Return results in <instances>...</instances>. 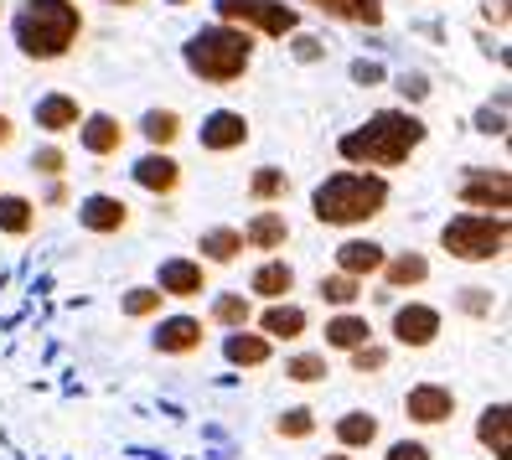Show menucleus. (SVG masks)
Instances as JSON below:
<instances>
[{
	"mask_svg": "<svg viewBox=\"0 0 512 460\" xmlns=\"http://www.w3.org/2000/svg\"><path fill=\"white\" fill-rule=\"evenodd\" d=\"M430 140V125L409 109H378L357 130L337 140V156L352 171H399L419 156V145Z\"/></svg>",
	"mask_w": 512,
	"mask_h": 460,
	"instance_id": "f257e3e1",
	"label": "nucleus"
},
{
	"mask_svg": "<svg viewBox=\"0 0 512 460\" xmlns=\"http://www.w3.org/2000/svg\"><path fill=\"white\" fill-rule=\"evenodd\" d=\"M388 197H394V187H388L383 171H331L326 181H316L311 187V218L321 228H368L373 218H383Z\"/></svg>",
	"mask_w": 512,
	"mask_h": 460,
	"instance_id": "f03ea898",
	"label": "nucleus"
},
{
	"mask_svg": "<svg viewBox=\"0 0 512 460\" xmlns=\"http://www.w3.org/2000/svg\"><path fill=\"white\" fill-rule=\"evenodd\" d=\"M11 37L26 63H63L83 37V6H73V0H21L11 16Z\"/></svg>",
	"mask_w": 512,
	"mask_h": 460,
	"instance_id": "7ed1b4c3",
	"label": "nucleus"
},
{
	"mask_svg": "<svg viewBox=\"0 0 512 460\" xmlns=\"http://www.w3.org/2000/svg\"><path fill=\"white\" fill-rule=\"evenodd\" d=\"M254 42H259V37L213 21V26H202V32H192V37L182 42V63H187V73H192L197 83L228 88V83H238V78L254 68Z\"/></svg>",
	"mask_w": 512,
	"mask_h": 460,
	"instance_id": "20e7f679",
	"label": "nucleus"
},
{
	"mask_svg": "<svg viewBox=\"0 0 512 460\" xmlns=\"http://www.w3.org/2000/svg\"><path fill=\"white\" fill-rule=\"evenodd\" d=\"M507 238H512V223L502 212H456L440 228V249L461 264H492L507 254Z\"/></svg>",
	"mask_w": 512,
	"mask_h": 460,
	"instance_id": "39448f33",
	"label": "nucleus"
},
{
	"mask_svg": "<svg viewBox=\"0 0 512 460\" xmlns=\"http://www.w3.org/2000/svg\"><path fill=\"white\" fill-rule=\"evenodd\" d=\"M213 11L223 26H238L249 37L285 42L290 32H300V6H285V0H213Z\"/></svg>",
	"mask_w": 512,
	"mask_h": 460,
	"instance_id": "423d86ee",
	"label": "nucleus"
},
{
	"mask_svg": "<svg viewBox=\"0 0 512 460\" xmlns=\"http://www.w3.org/2000/svg\"><path fill=\"white\" fill-rule=\"evenodd\" d=\"M456 202L466 212H512V176L502 166H466L456 181Z\"/></svg>",
	"mask_w": 512,
	"mask_h": 460,
	"instance_id": "0eeeda50",
	"label": "nucleus"
},
{
	"mask_svg": "<svg viewBox=\"0 0 512 460\" xmlns=\"http://www.w3.org/2000/svg\"><path fill=\"white\" fill-rule=\"evenodd\" d=\"M130 140V125L119 114H104V109H83L78 119V145H83V156H94V161H109L119 156Z\"/></svg>",
	"mask_w": 512,
	"mask_h": 460,
	"instance_id": "6e6552de",
	"label": "nucleus"
},
{
	"mask_svg": "<svg viewBox=\"0 0 512 460\" xmlns=\"http://www.w3.org/2000/svg\"><path fill=\"white\" fill-rule=\"evenodd\" d=\"M440 331H445V316L435 311V305H425V300H409V305H399V311H394V342L409 347V352L435 347Z\"/></svg>",
	"mask_w": 512,
	"mask_h": 460,
	"instance_id": "1a4fd4ad",
	"label": "nucleus"
},
{
	"mask_svg": "<svg viewBox=\"0 0 512 460\" xmlns=\"http://www.w3.org/2000/svg\"><path fill=\"white\" fill-rule=\"evenodd\" d=\"M254 135L249 125V114H238V109H213L202 119V130H197V145L207 150V156H228V150H244Z\"/></svg>",
	"mask_w": 512,
	"mask_h": 460,
	"instance_id": "9d476101",
	"label": "nucleus"
},
{
	"mask_svg": "<svg viewBox=\"0 0 512 460\" xmlns=\"http://www.w3.org/2000/svg\"><path fill=\"white\" fill-rule=\"evenodd\" d=\"M404 414H409V424H419V429L450 424V419H456V388H445V383H414V388L404 393Z\"/></svg>",
	"mask_w": 512,
	"mask_h": 460,
	"instance_id": "9b49d317",
	"label": "nucleus"
},
{
	"mask_svg": "<svg viewBox=\"0 0 512 460\" xmlns=\"http://www.w3.org/2000/svg\"><path fill=\"white\" fill-rule=\"evenodd\" d=\"M130 176H135V187L140 192H150V197H176V192H182V161H176L171 156V150H145V156L130 166Z\"/></svg>",
	"mask_w": 512,
	"mask_h": 460,
	"instance_id": "f8f14e48",
	"label": "nucleus"
},
{
	"mask_svg": "<svg viewBox=\"0 0 512 460\" xmlns=\"http://www.w3.org/2000/svg\"><path fill=\"white\" fill-rule=\"evenodd\" d=\"M78 228H83V233H99V238L125 233V228H130V202L114 197V192H88V197L78 202Z\"/></svg>",
	"mask_w": 512,
	"mask_h": 460,
	"instance_id": "ddd939ff",
	"label": "nucleus"
},
{
	"mask_svg": "<svg viewBox=\"0 0 512 460\" xmlns=\"http://www.w3.org/2000/svg\"><path fill=\"white\" fill-rule=\"evenodd\" d=\"M202 336H207V326H202V316H156V336H150V347H156L161 357H192V352H202Z\"/></svg>",
	"mask_w": 512,
	"mask_h": 460,
	"instance_id": "4468645a",
	"label": "nucleus"
},
{
	"mask_svg": "<svg viewBox=\"0 0 512 460\" xmlns=\"http://www.w3.org/2000/svg\"><path fill=\"white\" fill-rule=\"evenodd\" d=\"M156 290L166 300H202L207 295V264L202 259H187V254H176L156 269Z\"/></svg>",
	"mask_w": 512,
	"mask_h": 460,
	"instance_id": "2eb2a0df",
	"label": "nucleus"
},
{
	"mask_svg": "<svg viewBox=\"0 0 512 460\" xmlns=\"http://www.w3.org/2000/svg\"><path fill=\"white\" fill-rule=\"evenodd\" d=\"M259 336H269V342H300V336L311 331V311L306 305H295V300H275V305H264L259 311V326H254Z\"/></svg>",
	"mask_w": 512,
	"mask_h": 460,
	"instance_id": "dca6fc26",
	"label": "nucleus"
},
{
	"mask_svg": "<svg viewBox=\"0 0 512 460\" xmlns=\"http://www.w3.org/2000/svg\"><path fill=\"white\" fill-rule=\"evenodd\" d=\"M32 119H37V130H42V135L63 140V135H73V130H78V119H83V104H78L73 94H63V88H52V94H42V99H37Z\"/></svg>",
	"mask_w": 512,
	"mask_h": 460,
	"instance_id": "f3484780",
	"label": "nucleus"
},
{
	"mask_svg": "<svg viewBox=\"0 0 512 460\" xmlns=\"http://www.w3.org/2000/svg\"><path fill=\"white\" fill-rule=\"evenodd\" d=\"M388 249L378 238H342L337 243V274H352V280H378V269H383Z\"/></svg>",
	"mask_w": 512,
	"mask_h": 460,
	"instance_id": "a211bd4d",
	"label": "nucleus"
},
{
	"mask_svg": "<svg viewBox=\"0 0 512 460\" xmlns=\"http://www.w3.org/2000/svg\"><path fill=\"white\" fill-rule=\"evenodd\" d=\"M290 295H295V264L280 259V254H269V259L249 274V300L275 305V300H290Z\"/></svg>",
	"mask_w": 512,
	"mask_h": 460,
	"instance_id": "6ab92c4d",
	"label": "nucleus"
},
{
	"mask_svg": "<svg viewBox=\"0 0 512 460\" xmlns=\"http://www.w3.org/2000/svg\"><path fill=\"white\" fill-rule=\"evenodd\" d=\"M300 6H311L326 21H342V26H368V32H378V26L388 21L383 0H300Z\"/></svg>",
	"mask_w": 512,
	"mask_h": 460,
	"instance_id": "aec40b11",
	"label": "nucleus"
},
{
	"mask_svg": "<svg viewBox=\"0 0 512 460\" xmlns=\"http://www.w3.org/2000/svg\"><path fill=\"white\" fill-rule=\"evenodd\" d=\"M476 445L492 460H512V409L502 404V398L476 414Z\"/></svg>",
	"mask_w": 512,
	"mask_h": 460,
	"instance_id": "412c9836",
	"label": "nucleus"
},
{
	"mask_svg": "<svg viewBox=\"0 0 512 460\" xmlns=\"http://www.w3.org/2000/svg\"><path fill=\"white\" fill-rule=\"evenodd\" d=\"M238 233H244V249H254V254H280L290 243V223H285V212H275V207H259Z\"/></svg>",
	"mask_w": 512,
	"mask_h": 460,
	"instance_id": "4be33fe9",
	"label": "nucleus"
},
{
	"mask_svg": "<svg viewBox=\"0 0 512 460\" xmlns=\"http://www.w3.org/2000/svg\"><path fill=\"white\" fill-rule=\"evenodd\" d=\"M430 254H419V249H404V254H388L383 269H378V280L383 290H419V285H430Z\"/></svg>",
	"mask_w": 512,
	"mask_h": 460,
	"instance_id": "5701e85b",
	"label": "nucleus"
},
{
	"mask_svg": "<svg viewBox=\"0 0 512 460\" xmlns=\"http://www.w3.org/2000/svg\"><path fill=\"white\" fill-rule=\"evenodd\" d=\"M223 357H228V367H269L275 362V342L259 336L254 326H238L223 336Z\"/></svg>",
	"mask_w": 512,
	"mask_h": 460,
	"instance_id": "b1692460",
	"label": "nucleus"
},
{
	"mask_svg": "<svg viewBox=\"0 0 512 460\" xmlns=\"http://www.w3.org/2000/svg\"><path fill=\"white\" fill-rule=\"evenodd\" d=\"M326 352H357L363 342H373V321L363 311H337V316H326Z\"/></svg>",
	"mask_w": 512,
	"mask_h": 460,
	"instance_id": "393cba45",
	"label": "nucleus"
},
{
	"mask_svg": "<svg viewBox=\"0 0 512 460\" xmlns=\"http://www.w3.org/2000/svg\"><path fill=\"white\" fill-rule=\"evenodd\" d=\"M331 435H337L342 450H373L378 435H383V424H378L373 409H347L337 424H331Z\"/></svg>",
	"mask_w": 512,
	"mask_h": 460,
	"instance_id": "a878e982",
	"label": "nucleus"
},
{
	"mask_svg": "<svg viewBox=\"0 0 512 460\" xmlns=\"http://www.w3.org/2000/svg\"><path fill=\"white\" fill-rule=\"evenodd\" d=\"M135 130L145 135L150 150H171L176 140L187 135V119H182V109H171V104H166V109H145Z\"/></svg>",
	"mask_w": 512,
	"mask_h": 460,
	"instance_id": "bb28decb",
	"label": "nucleus"
},
{
	"mask_svg": "<svg viewBox=\"0 0 512 460\" xmlns=\"http://www.w3.org/2000/svg\"><path fill=\"white\" fill-rule=\"evenodd\" d=\"M197 254H202V264H218V269H228V264H238L244 259V233L238 228H207L202 238H197Z\"/></svg>",
	"mask_w": 512,
	"mask_h": 460,
	"instance_id": "cd10ccee",
	"label": "nucleus"
},
{
	"mask_svg": "<svg viewBox=\"0 0 512 460\" xmlns=\"http://www.w3.org/2000/svg\"><path fill=\"white\" fill-rule=\"evenodd\" d=\"M37 202L32 197H21V192H0V233L6 238H26L37 228Z\"/></svg>",
	"mask_w": 512,
	"mask_h": 460,
	"instance_id": "c85d7f7f",
	"label": "nucleus"
},
{
	"mask_svg": "<svg viewBox=\"0 0 512 460\" xmlns=\"http://www.w3.org/2000/svg\"><path fill=\"white\" fill-rule=\"evenodd\" d=\"M316 295H321V305H331V311H357V300L368 295V285L363 280H352V274H321V285H316Z\"/></svg>",
	"mask_w": 512,
	"mask_h": 460,
	"instance_id": "c756f323",
	"label": "nucleus"
},
{
	"mask_svg": "<svg viewBox=\"0 0 512 460\" xmlns=\"http://www.w3.org/2000/svg\"><path fill=\"white\" fill-rule=\"evenodd\" d=\"M290 171H280V166H259L254 176H249V202L254 207H280L285 197H290Z\"/></svg>",
	"mask_w": 512,
	"mask_h": 460,
	"instance_id": "7c9ffc66",
	"label": "nucleus"
},
{
	"mask_svg": "<svg viewBox=\"0 0 512 460\" xmlns=\"http://www.w3.org/2000/svg\"><path fill=\"white\" fill-rule=\"evenodd\" d=\"M207 321L223 326V331H238V326H254V300L244 290H228V295H213V311Z\"/></svg>",
	"mask_w": 512,
	"mask_h": 460,
	"instance_id": "2f4dec72",
	"label": "nucleus"
},
{
	"mask_svg": "<svg viewBox=\"0 0 512 460\" xmlns=\"http://www.w3.org/2000/svg\"><path fill=\"white\" fill-rule=\"evenodd\" d=\"M285 378L300 383V388L326 383V378H331V357H326V352H290V357H285Z\"/></svg>",
	"mask_w": 512,
	"mask_h": 460,
	"instance_id": "473e14b6",
	"label": "nucleus"
},
{
	"mask_svg": "<svg viewBox=\"0 0 512 460\" xmlns=\"http://www.w3.org/2000/svg\"><path fill=\"white\" fill-rule=\"evenodd\" d=\"M119 311H125L130 321H156L166 311V295L156 285H130L125 295H119Z\"/></svg>",
	"mask_w": 512,
	"mask_h": 460,
	"instance_id": "72a5a7b5",
	"label": "nucleus"
},
{
	"mask_svg": "<svg viewBox=\"0 0 512 460\" xmlns=\"http://www.w3.org/2000/svg\"><path fill=\"white\" fill-rule=\"evenodd\" d=\"M32 171H37L42 181H63V176H68V150L57 145V140L37 145V150H32Z\"/></svg>",
	"mask_w": 512,
	"mask_h": 460,
	"instance_id": "f704fd0d",
	"label": "nucleus"
},
{
	"mask_svg": "<svg viewBox=\"0 0 512 460\" xmlns=\"http://www.w3.org/2000/svg\"><path fill=\"white\" fill-rule=\"evenodd\" d=\"M275 435H280V440H311V435H316V414H311L306 404L285 409V414L275 419Z\"/></svg>",
	"mask_w": 512,
	"mask_h": 460,
	"instance_id": "c9c22d12",
	"label": "nucleus"
},
{
	"mask_svg": "<svg viewBox=\"0 0 512 460\" xmlns=\"http://www.w3.org/2000/svg\"><path fill=\"white\" fill-rule=\"evenodd\" d=\"M388 357H394V352H388V347L378 342V336H373V342H363L357 352H347V362H352V373H357V378L383 373V367H388Z\"/></svg>",
	"mask_w": 512,
	"mask_h": 460,
	"instance_id": "e433bc0d",
	"label": "nucleus"
},
{
	"mask_svg": "<svg viewBox=\"0 0 512 460\" xmlns=\"http://www.w3.org/2000/svg\"><path fill=\"white\" fill-rule=\"evenodd\" d=\"M476 135H492V140L507 135V94H497V104L476 109Z\"/></svg>",
	"mask_w": 512,
	"mask_h": 460,
	"instance_id": "4c0bfd02",
	"label": "nucleus"
},
{
	"mask_svg": "<svg viewBox=\"0 0 512 460\" xmlns=\"http://www.w3.org/2000/svg\"><path fill=\"white\" fill-rule=\"evenodd\" d=\"M285 42H290V52H295V63H321V57H326V47H321L311 32H290Z\"/></svg>",
	"mask_w": 512,
	"mask_h": 460,
	"instance_id": "58836bf2",
	"label": "nucleus"
},
{
	"mask_svg": "<svg viewBox=\"0 0 512 460\" xmlns=\"http://www.w3.org/2000/svg\"><path fill=\"white\" fill-rule=\"evenodd\" d=\"M383 460H435V450H430L425 440H394Z\"/></svg>",
	"mask_w": 512,
	"mask_h": 460,
	"instance_id": "ea45409f",
	"label": "nucleus"
},
{
	"mask_svg": "<svg viewBox=\"0 0 512 460\" xmlns=\"http://www.w3.org/2000/svg\"><path fill=\"white\" fill-rule=\"evenodd\" d=\"M461 311H471V316H492V290H461Z\"/></svg>",
	"mask_w": 512,
	"mask_h": 460,
	"instance_id": "a19ab883",
	"label": "nucleus"
},
{
	"mask_svg": "<svg viewBox=\"0 0 512 460\" xmlns=\"http://www.w3.org/2000/svg\"><path fill=\"white\" fill-rule=\"evenodd\" d=\"M399 94L419 104V99H425V94H430V83H425V73H399Z\"/></svg>",
	"mask_w": 512,
	"mask_h": 460,
	"instance_id": "79ce46f5",
	"label": "nucleus"
},
{
	"mask_svg": "<svg viewBox=\"0 0 512 460\" xmlns=\"http://www.w3.org/2000/svg\"><path fill=\"white\" fill-rule=\"evenodd\" d=\"M481 21H492L497 32H507V0H481Z\"/></svg>",
	"mask_w": 512,
	"mask_h": 460,
	"instance_id": "37998d69",
	"label": "nucleus"
},
{
	"mask_svg": "<svg viewBox=\"0 0 512 460\" xmlns=\"http://www.w3.org/2000/svg\"><path fill=\"white\" fill-rule=\"evenodd\" d=\"M68 202H73V187H68V181H47L42 207H68Z\"/></svg>",
	"mask_w": 512,
	"mask_h": 460,
	"instance_id": "c03bdc74",
	"label": "nucleus"
},
{
	"mask_svg": "<svg viewBox=\"0 0 512 460\" xmlns=\"http://www.w3.org/2000/svg\"><path fill=\"white\" fill-rule=\"evenodd\" d=\"M352 78H357V83H383L388 73H383L378 63H363V57H357V63H352Z\"/></svg>",
	"mask_w": 512,
	"mask_h": 460,
	"instance_id": "a18cd8bd",
	"label": "nucleus"
},
{
	"mask_svg": "<svg viewBox=\"0 0 512 460\" xmlns=\"http://www.w3.org/2000/svg\"><path fill=\"white\" fill-rule=\"evenodd\" d=\"M11 145H16V119L0 109V150H11Z\"/></svg>",
	"mask_w": 512,
	"mask_h": 460,
	"instance_id": "49530a36",
	"label": "nucleus"
},
{
	"mask_svg": "<svg viewBox=\"0 0 512 460\" xmlns=\"http://www.w3.org/2000/svg\"><path fill=\"white\" fill-rule=\"evenodd\" d=\"M104 6H119V11H130V6H140V0H104Z\"/></svg>",
	"mask_w": 512,
	"mask_h": 460,
	"instance_id": "de8ad7c7",
	"label": "nucleus"
},
{
	"mask_svg": "<svg viewBox=\"0 0 512 460\" xmlns=\"http://www.w3.org/2000/svg\"><path fill=\"white\" fill-rule=\"evenodd\" d=\"M321 460H352V450H331V455H321Z\"/></svg>",
	"mask_w": 512,
	"mask_h": 460,
	"instance_id": "09e8293b",
	"label": "nucleus"
},
{
	"mask_svg": "<svg viewBox=\"0 0 512 460\" xmlns=\"http://www.w3.org/2000/svg\"><path fill=\"white\" fill-rule=\"evenodd\" d=\"M166 6H192V0H166Z\"/></svg>",
	"mask_w": 512,
	"mask_h": 460,
	"instance_id": "8fccbe9b",
	"label": "nucleus"
},
{
	"mask_svg": "<svg viewBox=\"0 0 512 460\" xmlns=\"http://www.w3.org/2000/svg\"><path fill=\"white\" fill-rule=\"evenodd\" d=\"M0 16H6V0H0Z\"/></svg>",
	"mask_w": 512,
	"mask_h": 460,
	"instance_id": "3c124183",
	"label": "nucleus"
}]
</instances>
